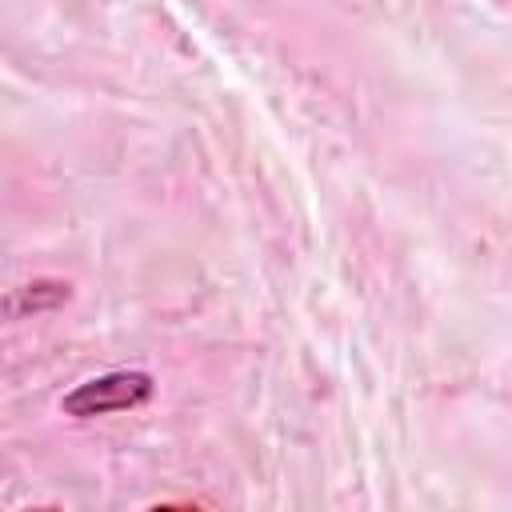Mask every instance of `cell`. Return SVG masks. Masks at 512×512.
Masks as SVG:
<instances>
[{
  "instance_id": "cell-1",
  "label": "cell",
  "mask_w": 512,
  "mask_h": 512,
  "mask_svg": "<svg viewBox=\"0 0 512 512\" xmlns=\"http://www.w3.org/2000/svg\"><path fill=\"white\" fill-rule=\"evenodd\" d=\"M152 396V376L148 372H104L84 380L76 392L64 396L68 416H108L124 408H140Z\"/></svg>"
}]
</instances>
